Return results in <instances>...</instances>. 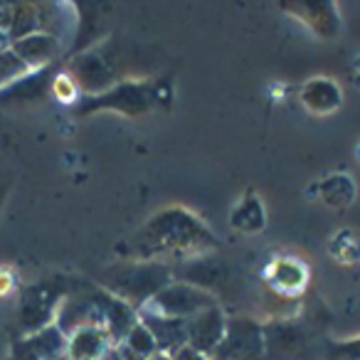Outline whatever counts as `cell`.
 I'll return each instance as SVG.
<instances>
[{
  "label": "cell",
  "mask_w": 360,
  "mask_h": 360,
  "mask_svg": "<svg viewBox=\"0 0 360 360\" xmlns=\"http://www.w3.org/2000/svg\"><path fill=\"white\" fill-rule=\"evenodd\" d=\"M119 345H124V348L129 350L131 355H136L139 360H150L153 355H158V345H155L153 335H150V330L146 328L141 321H136L134 328L129 330V335H126Z\"/></svg>",
  "instance_id": "obj_16"
},
{
  "label": "cell",
  "mask_w": 360,
  "mask_h": 360,
  "mask_svg": "<svg viewBox=\"0 0 360 360\" xmlns=\"http://www.w3.org/2000/svg\"><path fill=\"white\" fill-rule=\"evenodd\" d=\"M18 294V276L8 266H0V301Z\"/></svg>",
  "instance_id": "obj_19"
},
{
  "label": "cell",
  "mask_w": 360,
  "mask_h": 360,
  "mask_svg": "<svg viewBox=\"0 0 360 360\" xmlns=\"http://www.w3.org/2000/svg\"><path fill=\"white\" fill-rule=\"evenodd\" d=\"M353 195H355L353 180L345 178V175H333V178H328L323 186H321V200H323L326 205H330V207L350 205Z\"/></svg>",
  "instance_id": "obj_17"
},
{
  "label": "cell",
  "mask_w": 360,
  "mask_h": 360,
  "mask_svg": "<svg viewBox=\"0 0 360 360\" xmlns=\"http://www.w3.org/2000/svg\"><path fill=\"white\" fill-rule=\"evenodd\" d=\"M139 262H191L217 250L215 232L186 207L158 210L129 242Z\"/></svg>",
  "instance_id": "obj_1"
},
{
  "label": "cell",
  "mask_w": 360,
  "mask_h": 360,
  "mask_svg": "<svg viewBox=\"0 0 360 360\" xmlns=\"http://www.w3.org/2000/svg\"><path fill=\"white\" fill-rule=\"evenodd\" d=\"M225 328H227V316L220 309V304L212 306V309L200 311V314L191 316L186 321L188 345L210 360L212 353L217 350V345L225 338Z\"/></svg>",
  "instance_id": "obj_8"
},
{
  "label": "cell",
  "mask_w": 360,
  "mask_h": 360,
  "mask_svg": "<svg viewBox=\"0 0 360 360\" xmlns=\"http://www.w3.org/2000/svg\"><path fill=\"white\" fill-rule=\"evenodd\" d=\"M139 321L150 330L155 345H158V353L170 355L178 348L188 345V333H186V321L180 319H165V316L150 314V311L141 309Z\"/></svg>",
  "instance_id": "obj_9"
},
{
  "label": "cell",
  "mask_w": 360,
  "mask_h": 360,
  "mask_svg": "<svg viewBox=\"0 0 360 360\" xmlns=\"http://www.w3.org/2000/svg\"><path fill=\"white\" fill-rule=\"evenodd\" d=\"M217 306V296L210 291L200 289L195 284H188V281L173 279L165 289H160L148 304L143 306L150 314L165 316V319H180L188 321L191 316L200 314L205 309Z\"/></svg>",
  "instance_id": "obj_6"
},
{
  "label": "cell",
  "mask_w": 360,
  "mask_h": 360,
  "mask_svg": "<svg viewBox=\"0 0 360 360\" xmlns=\"http://www.w3.org/2000/svg\"><path fill=\"white\" fill-rule=\"evenodd\" d=\"M306 281H309V269L294 257H284L269 266V284L284 296L301 294L306 289Z\"/></svg>",
  "instance_id": "obj_13"
},
{
  "label": "cell",
  "mask_w": 360,
  "mask_h": 360,
  "mask_svg": "<svg viewBox=\"0 0 360 360\" xmlns=\"http://www.w3.org/2000/svg\"><path fill=\"white\" fill-rule=\"evenodd\" d=\"M173 281V264L165 262H139L126 259L111 264L101 274V289L114 294L139 314L160 289Z\"/></svg>",
  "instance_id": "obj_2"
},
{
  "label": "cell",
  "mask_w": 360,
  "mask_h": 360,
  "mask_svg": "<svg viewBox=\"0 0 360 360\" xmlns=\"http://www.w3.org/2000/svg\"><path fill=\"white\" fill-rule=\"evenodd\" d=\"M170 360H207L202 353H198L195 348H191V345H183V348H178L175 353L168 355Z\"/></svg>",
  "instance_id": "obj_20"
},
{
  "label": "cell",
  "mask_w": 360,
  "mask_h": 360,
  "mask_svg": "<svg viewBox=\"0 0 360 360\" xmlns=\"http://www.w3.org/2000/svg\"><path fill=\"white\" fill-rule=\"evenodd\" d=\"M266 360H304L314 350L316 330L304 319H276L262 326Z\"/></svg>",
  "instance_id": "obj_5"
},
{
  "label": "cell",
  "mask_w": 360,
  "mask_h": 360,
  "mask_svg": "<svg viewBox=\"0 0 360 360\" xmlns=\"http://www.w3.org/2000/svg\"><path fill=\"white\" fill-rule=\"evenodd\" d=\"M114 348L109 333L101 328H77L67 335L65 360H101Z\"/></svg>",
  "instance_id": "obj_10"
},
{
  "label": "cell",
  "mask_w": 360,
  "mask_h": 360,
  "mask_svg": "<svg viewBox=\"0 0 360 360\" xmlns=\"http://www.w3.org/2000/svg\"><path fill=\"white\" fill-rule=\"evenodd\" d=\"M150 360H170V358H168V355H163V353H158V355H153Z\"/></svg>",
  "instance_id": "obj_21"
},
{
  "label": "cell",
  "mask_w": 360,
  "mask_h": 360,
  "mask_svg": "<svg viewBox=\"0 0 360 360\" xmlns=\"http://www.w3.org/2000/svg\"><path fill=\"white\" fill-rule=\"evenodd\" d=\"M11 50L15 52L32 72H40L57 57V52H60V40H57L52 32H35V35H27V37H22V40L13 42Z\"/></svg>",
  "instance_id": "obj_11"
},
{
  "label": "cell",
  "mask_w": 360,
  "mask_h": 360,
  "mask_svg": "<svg viewBox=\"0 0 360 360\" xmlns=\"http://www.w3.org/2000/svg\"><path fill=\"white\" fill-rule=\"evenodd\" d=\"M160 96H163L160 86L150 84V82H121V84L106 89L104 94L84 96L82 104L77 106V114L89 116L99 109H114L124 116H141L153 109Z\"/></svg>",
  "instance_id": "obj_3"
},
{
  "label": "cell",
  "mask_w": 360,
  "mask_h": 360,
  "mask_svg": "<svg viewBox=\"0 0 360 360\" xmlns=\"http://www.w3.org/2000/svg\"><path fill=\"white\" fill-rule=\"evenodd\" d=\"M301 101L314 114H330L343 104V96L330 79H311L301 89Z\"/></svg>",
  "instance_id": "obj_14"
},
{
  "label": "cell",
  "mask_w": 360,
  "mask_h": 360,
  "mask_svg": "<svg viewBox=\"0 0 360 360\" xmlns=\"http://www.w3.org/2000/svg\"><path fill=\"white\" fill-rule=\"evenodd\" d=\"M210 360H266L262 323L247 319V316L227 319L225 338Z\"/></svg>",
  "instance_id": "obj_7"
},
{
  "label": "cell",
  "mask_w": 360,
  "mask_h": 360,
  "mask_svg": "<svg viewBox=\"0 0 360 360\" xmlns=\"http://www.w3.org/2000/svg\"><path fill=\"white\" fill-rule=\"evenodd\" d=\"M70 279H50L20 291V326L27 335L55 323L60 304L70 294Z\"/></svg>",
  "instance_id": "obj_4"
},
{
  "label": "cell",
  "mask_w": 360,
  "mask_h": 360,
  "mask_svg": "<svg viewBox=\"0 0 360 360\" xmlns=\"http://www.w3.org/2000/svg\"><path fill=\"white\" fill-rule=\"evenodd\" d=\"M284 11L296 13L299 20H304L319 37H335L340 30L338 13L333 3H286Z\"/></svg>",
  "instance_id": "obj_12"
},
{
  "label": "cell",
  "mask_w": 360,
  "mask_h": 360,
  "mask_svg": "<svg viewBox=\"0 0 360 360\" xmlns=\"http://www.w3.org/2000/svg\"><path fill=\"white\" fill-rule=\"evenodd\" d=\"M52 94L60 101H65V104H72V101H77V96H79V86H77V82L72 79L67 72H60V75L52 79Z\"/></svg>",
  "instance_id": "obj_18"
},
{
  "label": "cell",
  "mask_w": 360,
  "mask_h": 360,
  "mask_svg": "<svg viewBox=\"0 0 360 360\" xmlns=\"http://www.w3.org/2000/svg\"><path fill=\"white\" fill-rule=\"evenodd\" d=\"M264 225H266V217H264V207H262L259 198H257L255 193H247L242 205L237 207L235 215H232V227L240 232H247V235H257Z\"/></svg>",
  "instance_id": "obj_15"
}]
</instances>
